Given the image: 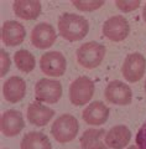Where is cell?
Wrapping results in <instances>:
<instances>
[{
	"instance_id": "obj_24",
	"label": "cell",
	"mask_w": 146,
	"mask_h": 149,
	"mask_svg": "<svg viewBox=\"0 0 146 149\" xmlns=\"http://www.w3.org/2000/svg\"><path fill=\"white\" fill-rule=\"evenodd\" d=\"M136 144L139 149H146V122L139 129L138 136H136Z\"/></svg>"
},
{
	"instance_id": "obj_13",
	"label": "cell",
	"mask_w": 146,
	"mask_h": 149,
	"mask_svg": "<svg viewBox=\"0 0 146 149\" xmlns=\"http://www.w3.org/2000/svg\"><path fill=\"white\" fill-rule=\"evenodd\" d=\"M26 36V30L22 24L15 20H8L1 27V40L6 46H19L24 42Z\"/></svg>"
},
{
	"instance_id": "obj_12",
	"label": "cell",
	"mask_w": 146,
	"mask_h": 149,
	"mask_svg": "<svg viewBox=\"0 0 146 149\" xmlns=\"http://www.w3.org/2000/svg\"><path fill=\"white\" fill-rule=\"evenodd\" d=\"M110 111L102 101H94L82 112L83 120L89 125H102L109 118Z\"/></svg>"
},
{
	"instance_id": "obj_5",
	"label": "cell",
	"mask_w": 146,
	"mask_h": 149,
	"mask_svg": "<svg viewBox=\"0 0 146 149\" xmlns=\"http://www.w3.org/2000/svg\"><path fill=\"white\" fill-rule=\"evenodd\" d=\"M61 96H62V85L60 81L41 78L35 85V98L37 102L53 104L60 101Z\"/></svg>"
},
{
	"instance_id": "obj_20",
	"label": "cell",
	"mask_w": 146,
	"mask_h": 149,
	"mask_svg": "<svg viewBox=\"0 0 146 149\" xmlns=\"http://www.w3.org/2000/svg\"><path fill=\"white\" fill-rule=\"evenodd\" d=\"M14 61L16 67L24 73H30L35 68L36 60L35 56L27 50H19L14 55Z\"/></svg>"
},
{
	"instance_id": "obj_25",
	"label": "cell",
	"mask_w": 146,
	"mask_h": 149,
	"mask_svg": "<svg viewBox=\"0 0 146 149\" xmlns=\"http://www.w3.org/2000/svg\"><path fill=\"white\" fill-rule=\"evenodd\" d=\"M143 17H144V20L146 22V4H145V6H144V10H143Z\"/></svg>"
},
{
	"instance_id": "obj_4",
	"label": "cell",
	"mask_w": 146,
	"mask_h": 149,
	"mask_svg": "<svg viewBox=\"0 0 146 149\" xmlns=\"http://www.w3.org/2000/svg\"><path fill=\"white\" fill-rule=\"evenodd\" d=\"M94 82L87 76L76 78L69 86V100L74 106H84L94 95Z\"/></svg>"
},
{
	"instance_id": "obj_19",
	"label": "cell",
	"mask_w": 146,
	"mask_h": 149,
	"mask_svg": "<svg viewBox=\"0 0 146 149\" xmlns=\"http://www.w3.org/2000/svg\"><path fill=\"white\" fill-rule=\"evenodd\" d=\"M21 149H52L48 137L41 132H30L24 136Z\"/></svg>"
},
{
	"instance_id": "obj_17",
	"label": "cell",
	"mask_w": 146,
	"mask_h": 149,
	"mask_svg": "<svg viewBox=\"0 0 146 149\" xmlns=\"http://www.w3.org/2000/svg\"><path fill=\"white\" fill-rule=\"evenodd\" d=\"M15 15L24 20H35L41 14V3L36 0H16L12 4Z\"/></svg>"
},
{
	"instance_id": "obj_3",
	"label": "cell",
	"mask_w": 146,
	"mask_h": 149,
	"mask_svg": "<svg viewBox=\"0 0 146 149\" xmlns=\"http://www.w3.org/2000/svg\"><path fill=\"white\" fill-rule=\"evenodd\" d=\"M105 46L98 44L95 41H89L81 45L77 50V61L82 67L93 70L98 67L104 60L105 56Z\"/></svg>"
},
{
	"instance_id": "obj_16",
	"label": "cell",
	"mask_w": 146,
	"mask_h": 149,
	"mask_svg": "<svg viewBox=\"0 0 146 149\" xmlns=\"http://www.w3.org/2000/svg\"><path fill=\"white\" fill-rule=\"evenodd\" d=\"M131 139V132L126 125L119 124L110 128L107 132L105 144L111 149H123L129 144Z\"/></svg>"
},
{
	"instance_id": "obj_9",
	"label": "cell",
	"mask_w": 146,
	"mask_h": 149,
	"mask_svg": "<svg viewBox=\"0 0 146 149\" xmlns=\"http://www.w3.org/2000/svg\"><path fill=\"white\" fill-rule=\"evenodd\" d=\"M129 32L130 25L128 20L121 15L111 16L103 24V35L110 41H115V42L123 41L128 37Z\"/></svg>"
},
{
	"instance_id": "obj_18",
	"label": "cell",
	"mask_w": 146,
	"mask_h": 149,
	"mask_svg": "<svg viewBox=\"0 0 146 149\" xmlns=\"http://www.w3.org/2000/svg\"><path fill=\"white\" fill-rule=\"evenodd\" d=\"M105 136V130L102 128H91L84 130V133L79 138L82 149H107V144L103 142V137Z\"/></svg>"
},
{
	"instance_id": "obj_21",
	"label": "cell",
	"mask_w": 146,
	"mask_h": 149,
	"mask_svg": "<svg viewBox=\"0 0 146 149\" xmlns=\"http://www.w3.org/2000/svg\"><path fill=\"white\" fill-rule=\"evenodd\" d=\"M104 0H73L72 4L81 11H94L104 5Z\"/></svg>"
},
{
	"instance_id": "obj_6",
	"label": "cell",
	"mask_w": 146,
	"mask_h": 149,
	"mask_svg": "<svg viewBox=\"0 0 146 149\" xmlns=\"http://www.w3.org/2000/svg\"><path fill=\"white\" fill-rule=\"evenodd\" d=\"M41 71L47 76L60 77L63 76L67 70V61L62 52L60 51H48L40 58Z\"/></svg>"
},
{
	"instance_id": "obj_7",
	"label": "cell",
	"mask_w": 146,
	"mask_h": 149,
	"mask_svg": "<svg viewBox=\"0 0 146 149\" xmlns=\"http://www.w3.org/2000/svg\"><path fill=\"white\" fill-rule=\"evenodd\" d=\"M146 71V60L140 52L129 54L121 67V73L128 82H138L144 77Z\"/></svg>"
},
{
	"instance_id": "obj_1",
	"label": "cell",
	"mask_w": 146,
	"mask_h": 149,
	"mask_svg": "<svg viewBox=\"0 0 146 149\" xmlns=\"http://www.w3.org/2000/svg\"><path fill=\"white\" fill-rule=\"evenodd\" d=\"M89 24L86 17L73 13L62 14L58 19V32L64 40L74 42L87 36Z\"/></svg>"
},
{
	"instance_id": "obj_10",
	"label": "cell",
	"mask_w": 146,
	"mask_h": 149,
	"mask_svg": "<svg viewBox=\"0 0 146 149\" xmlns=\"http://www.w3.org/2000/svg\"><path fill=\"white\" fill-rule=\"evenodd\" d=\"M56 39H57V35H56L55 27L48 22H40L32 29L31 42L37 49L44 50L51 47L55 44Z\"/></svg>"
},
{
	"instance_id": "obj_23",
	"label": "cell",
	"mask_w": 146,
	"mask_h": 149,
	"mask_svg": "<svg viewBox=\"0 0 146 149\" xmlns=\"http://www.w3.org/2000/svg\"><path fill=\"white\" fill-rule=\"evenodd\" d=\"M11 65L10 56L4 49L0 50V77H4L9 72Z\"/></svg>"
},
{
	"instance_id": "obj_27",
	"label": "cell",
	"mask_w": 146,
	"mask_h": 149,
	"mask_svg": "<svg viewBox=\"0 0 146 149\" xmlns=\"http://www.w3.org/2000/svg\"><path fill=\"white\" fill-rule=\"evenodd\" d=\"M145 91H146V80H145Z\"/></svg>"
},
{
	"instance_id": "obj_8",
	"label": "cell",
	"mask_w": 146,
	"mask_h": 149,
	"mask_svg": "<svg viewBox=\"0 0 146 149\" xmlns=\"http://www.w3.org/2000/svg\"><path fill=\"white\" fill-rule=\"evenodd\" d=\"M105 100L116 106H128L133 101V91L125 82L114 80L108 83L104 91Z\"/></svg>"
},
{
	"instance_id": "obj_14",
	"label": "cell",
	"mask_w": 146,
	"mask_h": 149,
	"mask_svg": "<svg viewBox=\"0 0 146 149\" xmlns=\"http://www.w3.org/2000/svg\"><path fill=\"white\" fill-rule=\"evenodd\" d=\"M4 98L10 103L20 102L26 95V82L19 76H11L3 85Z\"/></svg>"
},
{
	"instance_id": "obj_11",
	"label": "cell",
	"mask_w": 146,
	"mask_h": 149,
	"mask_svg": "<svg viewBox=\"0 0 146 149\" xmlns=\"http://www.w3.org/2000/svg\"><path fill=\"white\" fill-rule=\"evenodd\" d=\"M25 127L22 113L16 109H8L3 113L0 119V128L5 137H15Z\"/></svg>"
},
{
	"instance_id": "obj_22",
	"label": "cell",
	"mask_w": 146,
	"mask_h": 149,
	"mask_svg": "<svg viewBox=\"0 0 146 149\" xmlns=\"http://www.w3.org/2000/svg\"><path fill=\"white\" fill-rule=\"evenodd\" d=\"M115 4L123 13H130L139 9L141 1L140 0H116Z\"/></svg>"
},
{
	"instance_id": "obj_15",
	"label": "cell",
	"mask_w": 146,
	"mask_h": 149,
	"mask_svg": "<svg viewBox=\"0 0 146 149\" xmlns=\"http://www.w3.org/2000/svg\"><path fill=\"white\" fill-rule=\"evenodd\" d=\"M27 120L36 127H44L55 116V111L47 106L41 104V102H32L27 107Z\"/></svg>"
},
{
	"instance_id": "obj_26",
	"label": "cell",
	"mask_w": 146,
	"mask_h": 149,
	"mask_svg": "<svg viewBox=\"0 0 146 149\" xmlns=\"http://www.w3.org/2000/svg\"><path fill=\"white\" fill-rule=\"evenodd\" d=\"M128 149H139V148L136 147V146H130V147H129Z\"/></svg>"
},
{
	"instance_id": "obj_2",
	"label": "cell",
	"mask_w": 146,
	"mask_h": 149,
	"mask_svg": "<svg viewBox=\"0 0 146 149\" xmlns=\"http://www.w3.org/2000/svg\"><path fill=\"white\" fill-rule=\"evenodd\" d=\"M79 124L77 118L72 114H61L56 118L52 127H51V133H52L56 142L61 144L72 142L78 134Z\"/></svg>"
}]
</instances>
